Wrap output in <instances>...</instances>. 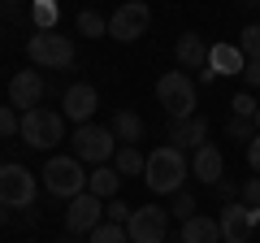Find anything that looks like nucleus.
<instances>
[{"mask_svg": "<svg viewBox=\"0 0 260 243\" xmlns=\"http://www.w3.org/2000/svg\"><path fill=\"white\" fill-rule=\"evenodd\" d=\"M169 143H174V148H204L208 143V122L200 117V113H195V117H182V122H174V126H169Z\"/></svg>", "mask_w": 260, "mask_h": 243, "instance_id": "obj_14", "label": "nucleus"}, {"mask_svg": "<svg viewBox=\"0 0 260 243\" xmlns=\"http://www.w3.org/2000/svg\"><path fill=\"white\" fill-rule=\"evenodd\" d=\"M126 234H130V243H165V234H169V208H160V204L135 208V217L126 222Z\"/></svg>", "mask_w": 260, "mask_h": 243, "instance_id": "obj_9", "label": "nucleus"}, {"mask_svg": "<svg viewBox=\"0 0 260 243\" xmlns=\"http://www.w3.org/2000/svg\"><path fill=\"white\" fill-rule=\"evenodd\" d=\"M78 35H87V39H100V35H109V22H104L95 9H83V13H78Z\"/></svg>", "mask_w": 260, "mask_h": 243, "instance_id": "obj_22", "label": "nucleus"}, {"mask_svg": "<svg viewBox=\"0 0 260 243\" xmlns=\"http://www.w3.org/2000/svg\"><path fill=\"white\" fill-rule=\"evenodd\" d=\"M113 139H117V135H113L109 126L87 122V126H78V135H74V157L87 161V165H104V161L113 157Z\"/></svg>", "mask_w": 260, "mask_h": 243, "instance_id": "obj_8", "label": "nucleus"}, {"mask_svg": "<svg viewBox=\"0 0 260 243\" xmlns=\"http://www.w3.org/2000/svg\"><path fill=\"white\" fill-rule=\"evenodd\" d=\"M247 165H251V174L260 178V131H256V139L247 143Z\"/></svg>", "mask_w": 260, "mask_h": 243, "instance_id": "obj_32", "label": "nucleus"}, {"mask_svg": "<svg viewBox=\"0 0 260 243\" xmlns=\"http://www.w3.org/2000/svg\"><path fill=\"white\" fill-rule=\"evenodd\" d=\"M256 131H260V113H256Z\"/></svg>", "mask_w": 260, "mask_h": 243, "instance_id": "obj_35", "label": "nucleus"}, {"mask_svg": "<svg viewBox=\"0 0 260 243\" xmlns=\"http://www.w3.org/2000/svg\"><path fill=\"white\" fill-rule=\"evenodd\" d=\"M87 169H83V161L78 157H52L44 165V187L52 191V196H61V200H74V196H83L87 191Z\"/></svg>", "mask_w": 260, "mask_h": 243, "instance_id": "obj_4", "label": "nucleus"}, {"mask_svg": "<svg viewBox=\"0 0 260 243\" xmlns=\"http://www.w3.org/2000/svg\"><path fill=\"white\" fill-rule=\"evenodd\" d=\"M87 239L91 243H130V234H126V226H117V222H100Z\"/></svg>", "mask_w": 260, "mask_h": 243, "instance_id": "obj_23", "label": "nucleus"}, {"mask_svg": "<svg viewBox=\"0 0 260 243\" xmlns=\"http://www.w3.org/2000/svg\"><path fill=\"white\" fill-rule=\"evenodd\" d=\"M156 100H160V109H165L174 122H182V117H195L200 87H195V78L186 74V70H169V74L156 78Z\"/></svg>", "mask_w": 260, "mask_h": 243, "instance_id": "obj_2", "label": "nucleus"}, {"mask_svg": "<svg viewBox=\"0 0 260 243\" xmlns=\"http://www.w3.org/2000/svg\"><path fill=\"white\" fill-rule=\"evenodd\" d=\"M239 52L247 61H260V22H251V26L239 31Z\"/></svg>", "mask_w": 260, "mask_h": 243, "instance_id": "obj_24", "label": "nucleus"}, {"mask_svg": "<svg viewBox=\"0 0 260 243\" xmlns=\"http://www.w3.org/2000/svg\"><path fill=\"white\" fill-rule=\"evenodd\" d=\"M243 5H251V9H260V0H243Z\"/></svg>", "mask_w": 260, "mask_h": 243, "instance_id": "obj_34", "label": "nucleus"}, {"mask_svg": "<svg viewBox=\"0 0 260 243\" xmlns=\"http://www.w3.org/2000/svg\"><path fill=\"white\" fill-rule=\"evenodd\" d=\"M178 66L182 70H204L208 66V44H204V35H195V31H186L182 39H178Z\"/></svg>", "mask_w": 260, "mask_h": 243, "instance_id": "obj_16", "label": "nucleus"}, {"mask_svg": "<svg viewBox=\"0 0 260 243\" xmlns=\"http://www.w3.org/2000/svg\"><path fill=\"white\" fill-rule=\"evenodd\" d=\"M104 217H109V222H117V226H126L130 217H135V208L121 204V200H104Z\"/></svg>", "mask_w": 260, "mask_h": 243, "instance_id": "obj_30", "label": "nucleus"}, {"mask_svg": "<svg viewBox=\"0 0 260 243\" xmlns=\"http://www.w3.org/2000/svg\"><path fill=\"white\" fill-rule=\"evenodd\" d=\"M152 26V9L148 0H126V5H117L109 18V35L117 39V44H135L139 35H148Z\"/></svg>", "mask_w": 260, "mask_h": 243, "instance_id": "obj_7", "label": "nucleus"}, {"mask_svg": "<svg viewBox=\"0 0 260 243\" xmlns=\"http://www.w3.org/2000/svg\"><path fill=\"white\" fill-rule=\"evenodd\" d=\"M95 109H100V92H95L91 83H74V87H65V117H70V122L87 126Z\"/></svg>", "mask_w": 260, "mask_h": 243, "instance_id": "obj_13", "label": "nucleus"}, {"mask_svg": "<svg viewBox=\"0 0 260 243\" xmlns=\"http://www.w3.org/2000/svg\"><path fill=\"white\" fill-rule=\"evenodd\" d=\"M35 204V174L18 161L0 165V208H30Z\"/></svg>", "mask_w": 260, "mask_h": 243, "instance_id": "obj_6", "label": "nucleus"}, {"mask_svg": "<svg viewBox=\"0 0 260 243\" xmlns=\"http://www.w3.org/2000/svg\"><path fill=\"white\" fill-rule=\"evenodd\" d=\"M143 165H148V157H143L139 148H130V143H121V148L113 152V169H117L121 178L126 174H143Z\"/></svg>", "mask_w": 260, "mask_h": 243, "instance_id": "obj_21", "label": "nucleus"}, {"mask_svg": "<svg viewBox=\"0 0 260 243\" xmlns=\"http://www.w3.org/2000/svg\"><path fill=\"white\" fill-rule=\"evenodd\" d=\"M186 174H191V161H186L182 148L160 143V148L148 152V165H143V183H148V191H156V196H174V191H182V178Z\"/></svg>", "mask_w": 260, "mask_h": 243, "instance_id": "obj_1", "label": "nucleus"}, {"mask_svg": "<svg viewBox=\"0 0 260 243\" xmlns=\"http://www.w3.org/2000/svg\"><path fill=\"white\" fill-rule=\"evenodd\" d=\"M169 208H174L178 222H186V217H195V196H191V191H174V204H169Z\"/></svg>", "mask_w": 260, "mask_h": 243, "instance_id": "obj_28", "label": "nucleus"}, {"mask_svg": "<svg viewBox=\"0 0 260 243\" xmlns=\"http://www.w3.org/2000/svg\"><path fill=\"white\" fill-rule=\"evenodd\" d=\"M26 56L44 70H70L74 66V39L61 31H39L26 39Z\"/></svg>", "mask_w": 260, "mask_h": 243, "instance_id": "obj_3", "label": "nucleus"}, {"mask_svg": "<svg viewBox=\"0 0 260 243\" xmlns=\"http://www.w3.org/2000/svg\"><path fill=\"white\" fill-rule=\"evenodd\" d=\"M182 243H221V226H217V217H204L195 213L182 222Z\"/></svg>", "mask_w": 260, "mask_h": 243, "instance_id": "obj_18", "label": "nucleus"}, {"mask_svg": "<svg viewBox=\"0 0 260 243\" xmlns=\"http://www.w3.org/2000/svg\"><path fill=\"white\" fill-rule=\"evenodd\" d=\"M9 104L13 109H39L44 104V74L39 70H18V74L9 78Z\"/></svg>", "mask_w": 260, "mask_h": 243, "instance_id": "obj_12", "label": "nucleus"}, {"mask_svg": "<svg viewBox=\"0 0 260 243\" xmlns=\"http://www.w3.org/2000/svg\"><path fill=\"white\" fill-rule=\"evenodd\" d=\"M230 109H234V117H247V122H256L260 104H256V96H251V92H239V96L230 100Z\"/></svg>", "mask_w": 260, "mask_h": 243, "instance_id": "obj_26", "label": "nucleus"}, {"mask_svg": "<svg viewBox=\"0 0 260 243\" xmlns=\"http://www.w3.org/2000/svg\"><path fill=\"white\" fill-rule=\"evenodd\" d=\"M217 226H221V243H247L251 230H260V208H247V204H225L221 217H217Z\"/></svg>", "mask_w": 260, "mask_h": 243, "instance_id": "obj_10", "label": "nucleus"}, {"mask_svg": "<svg viewBox=\"0 0 260 243\" xmlns=\"http://www.w3.org/2000/svg\"><path fill=\"white\" fill-rule=\"evenodd\" d=\"M191 174L200 178V183H208V187H217L225 178V157L213 143H204V148H195V157H191Z\"/></svg>", "mask_w": 260, "mask_h": 243, "instance_id": "obj_15", "label": "nucleus"}, {"mask_svg": "<svg viewBox=\"0 0 260 243\" xmlns=\"http://www.w3.org/2000/svg\"><path fill=\"white\" fill-rule=\"evenodd\" d=\"M22 139L30 143V148H56V143L65 139V117L52 109H26L22 113Z\"/></svg>", "mask_w": 260, "mask_h": 243, "instance_id": "obj_5", "label": "nucleus"}, {"mask_svg": "<svg viewBox=\"0 0 260 243\" xmlns=\"http://www.w3.org/2000/svg\"><path fill=\"white\" fill-rule=\"evenodd\" d=\"M9 135H22V117L13 113V104H0V139Z\"/></svg>", "mask_w": 260, "mask_h": 243, "instance_id": "obj_27", "label": "nucleus"}, {"mask_svg": "<svg viewBox=\"0 0 260 243\" xmlns=\"http://www.w3.org/2000/svg\"><path fill=\"white\" fill-rule=\"evenodd\" d=\"M243 83H247L251 92L260 87V61H247V66H243Z\"/></svg>", "mask_w": 260, "mask_h": 243, "instance_id": "obj_33", "label": "nucleus"}, {"mask_svg": "<svg viewBox=\"0 0 260 243\" xmlns=\"http://www.w3.org/2000/svg\"><path fill=\"white\" fill-rule=\"evenodd\" d=\"M117 187H121V174L113 165H95L91 178H87V191L100 196V200H117Z\"/></svg>", "mask_w": 260, "mask_h": 243, "instance_id": "obj_19", "label": "nucleus"}, {"mask_svg": "<svg viewBox=\"0 0 260 243\" xmlns=\"http://www.w3.org/2000/svg\"><path fill=\"white\" fill-rule=\"evenodd\" d=\"M251 126H256V122H247V117H230L225 122V135H230V139H256V131H251Z\"/></svg>", "mask_w": 260, "mask_h": 243, "instance_id": "obj_29", "label": "nucleus"}, {"mask_svg": "<svg viewBox=\"0 0 260 243\" xmlns=\"http://www.w3.org/2000/svg\"><path fill=\"white\" fill-rule=\"evenodd\" d=\"M100 222H104V200L100 196L83 191V196L70 200V208H65V230L70 234H91Z\"/></svg>", "mask_w": 260, "mask_h": 243, "instance_id": "obj_11", "label": "nucleus"}, {"mask_svg": "<svg viewBox=\"0 0 260 243\" xmlns=\"http://www.w3.org/2000/svg\"><path fill=\"white\" fill-rule=\"evenodd\" d=\"M243 200H247V208H260V178L256 174L243 183Z\"/></svg>", "mask_w": 260, "mask_h": 243, "instance_id": "obj_31", "label": "nucleus"}, {"mask_svg": "<svg viewBox=\"0 0 260 243\" xmlns=\"http://www.w3.org/2000/svg\"><path fill=\"white\" fill-rule=\"evenodd\" d=\"M243 66H247V56L239 52V44L208 48V70H213V74H243Z\"/></svg>", "mask_w": 260, "mask_h": 243, "instance_id": "obj_17", "label": "nucleus"}, {"mask_svg": "<svg viewBox=\"0 0 260 243\" xmlns=\"http://www.w3.org/2000/svg\"><path fill=\"white\" fill-rule=\"evenodd\" d=\"M56 0H35V22H39V31H56Z\"/></svg>", "mask_w": 260, "mask_h": 243, "instance_id": "obj_25", "label": "nucleus"}, {"mask_svg": "<svg viewBox=\"0 0 260 243\" xmlns=\"http://www.w3.org/2000/svg\"><path fill=\"white\" fill-rule=\"evenodd\" d=\"M113 135H117L121 143H130V148H135V143L143 139V117L135 109H121V113H113V126H109Z\"/></svg>", "mask_w": 260, "mask_h": 243, "instance_id": "obj_20", "label": "nucleus"}]
</instances>
